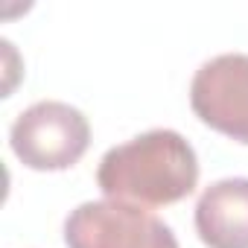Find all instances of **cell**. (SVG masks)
I'll return each instance as SVG.
<instances>
[{
  "label": "cell",
  "instance_id": "3",
  "mask_svg": "<svg viewBox=\"0 0 248 248\" xmlns=\"http://www.w3.org/2000/svg\"><path fill=\"white\" fill-rule=\"evenodd\" d=\"M67 248H178L172 228L143 204L96 199L64 219Z\"/></svg>",
  "mask_w": 248,
  "mask_h": 248
},
{
  "label": "cell",
  "instance_id": "5",
  "mask_svg": "<svg viewBox=\"0 0 248 248\" xmlns=\"http://www.w3.org/2000/svg\"><path fill=\"white\" fill-rule=\"evenodd\" d=\"M196 231L207 248H248V178L213 181L199 196Z\"/></svg>",
  "mask_w": 248,
  "mask_h": 248
},
{
  "label": "cell",
  "instance_id": "2",
  "mask_svg": "<svg viewBox=\"0 0 248 248\" xmlns=\"http://www.w3.org/2000/svg\"><path fill=\"white\" fill-rule=\"evenodd\" d=\"M9 146L30 170H70L91 146V123L70 102L41 99L15 117L9 129Z\"/></svg>",
  "mask_w": 248,
  "mask_h": 248
},
{
  "label": "cell",
  "instance_id": "4",
  "mask_svg": "<svg viewBox=\"0 0 248 248\" xmlns=\"http://www.w3.org/2000/svg\"><path fill=\"white\" fill-rule=\"evenodd\" d=\"M190 105L213 132L248 143V53L207 59L190 82Z\"/></svg>",
  "mask_w": 248,
  "mask_h": 248
},
{
  "label": "cell",
  "instance_id": "1",
  "mask_svg": "<svg viewBox=\"0 0 248 248\" xmlns=\"http://www.w3.org/2000/svg\"><path fill=\"white\" fill-rule=\"evenodd\" d=\"M105 199L161 207L187 199L199 184V158L190 140L172 129H152L108 149L96 167Z\"/></svg>",
  "mask_w": 248,
  "mask_h": 248
}]
</instances>
